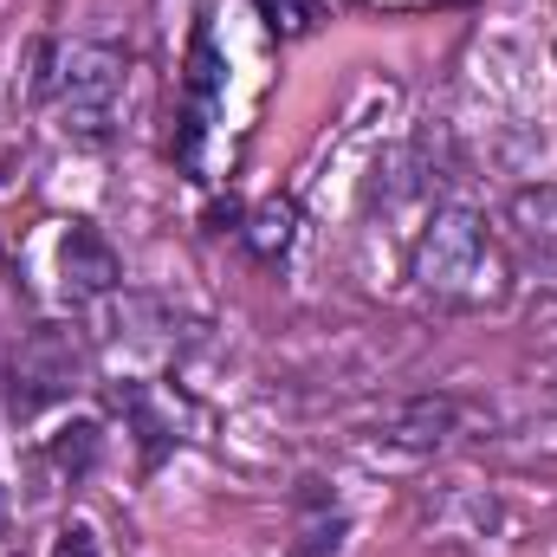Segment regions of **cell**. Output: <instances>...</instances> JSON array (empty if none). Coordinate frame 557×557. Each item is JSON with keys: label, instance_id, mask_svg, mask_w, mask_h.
Listing matches in <instances>:
<instances>
[{"label": "cell", "instance_id": "cell-1", "mask_svg": "<svg viewBox=\"0 0 557 557\" xmlns=\"http://www.w3.org/2000/svg\"><path fill=\"white\" fill-rule=\"evenodd\" d=\"M124 78H131V59L117 46L72 39V46H39L33 91L52 104L65 143L104 149V143L117 137V117H124Z\"/></svg>", "mask_w": 557, "mask_h": 557}, {"label": "cell", "instance_id": "cell-2", "mask_svg": "<svg viewBox=\"0 0 557 557\" xmlns=\"http://www.w3.org/2000/svg\"><path fill=\"white\" fill-rule=\"evenodd\" d=\"M409 273L428 298L441 305H486L499 285V260H493V234H486V214L480 208H434V221L421 227L416 253H409Z\"/></svg>", "mask_w": 557, "mask_h": 557}, {"label": "cell", "instance_id": "cell-3", "mask_svg": "<svg viewBox=\"0 0 557 557\" xmlns=\"http://www.w3.org/2000/svg\"><path fill=\"white\" fill-rule=\"evenodd\" d=\"M85 383V344L65 324H33L7 363V409L20 421H33L39 409L65 403Z\"/></svg>", "mask_w": 557, "mask_h": 557}, {"label": "cell", "instance_id": "cell-4", "mask_svg": "<svg viewBox=\"0 0 557 557\" xmlns=\"http://www.w3.org/2000/svg\"><path fill=\"white\" fill-rule=\"evenodd\" d=\"M221 104H227V59H221L214 26H208V13H201V20H195V33H188L182 104H175V143H169L175 169H182V175H195V182H201V143H208V131H214Z\"/></svg>", "mask_w": 557, "mask_h": 557}, {"label": "cell", "instance_id": "cell-5", "mask_svg": "<svg viewBox=\"0 0 557 557\" xmlns=\"http://www.w3.org/2000/svg\"><path fill=\"white\" fill-rule=\"evenodd\" d=\"M59 278H65L72 305H91V298H104V292L124 285V260H117V247L91 221H72L65 240H59Z\"/></svg>", "mask_w": 557, "mask_h": 557}, {"label": "cell", "instance_id": "cell-6", "mask_svg": "<svg viewBox=\"0 0 557 557\" xmlns=\"http://www.w3.org/2000/svg\"><path fill=\"white\" fill-rule=\"evenodd\" d=\"M292 227H298V208H292L285 195H267L253 214H240V240H247L260 260H278V253L292 247Z\"/></svg>", "mask_w": 557, "mask_h": 557}, {"label": "cell", "instance_id": "cell-7", "mask_svg": "<svg viewBox=\"0 0 557 557\" xmlns=\"http://www.w3.org/2000/svg\"><path fill=\"white\" fill-rule=\"evenodd\" d=\"M512 227L539 247V253H557V188L539 182V188H519L512 195Z\"/></svg>", "mask_w": 557, "mask_h": 557}, {"label": "cell", "instance_id": "cell-8", "mask_svg": "<svg viewBox=\"0 0 557 557\" xmlns=\"http://www.w3.org/2000/svg\"><path fill=\"white\" fill-rule=\"evenodd\" d=\"M98 454H104V428H98V421H72V428L52 434V467H59L65 480H85V473L98 467Z\"/></svg>", "mask_w": 557, "mask_h": 557}, {"label": "cell", "instance_id": "cell-9", "mask_svg": "<svg viewBox=\"0 0 557 557\" xmlns=\"http://www.w3.org/2000/svg\"><path fill=\"white\" fill-rule=\"evenodd\" d=\"M344 552V512H311L298 519V539H292V557H337Z\"/></svg>", "mask_w": 557, "mask_h": 557}, {"label": "cell", "instance_id": "cell-10", "mask_svg": "<svg viewBox=\"0 0 557 557\" xmlns=\"http://www.w3.org/2000/svg\"><path fill=\"white\" fill-rule=\"evenodd\" d=\"M253 7H260V20H267L273 39H298V33H311V26L324 20L318 0H253Z\"/></svg>", "mask_w": 557, "mask_h": 557}, {"label": "cell", "instance_id": "cell-11", "mask_svg": "<svg viewBox=\"0 0 557 557\" xmlns=\"http://www.w3.org/2000/svg\"><path fill=\"white\" fill-rule=\"evenodd\" d=\"M46 557H104V545H98V532H91L85 519H72V525L52 539V552Z\"/></svg>", "mask_w": 557, "mask_h": 557}, {"label": "cell", "instance_id": "cell-12", "mask_svg": "<svg viewBox=\"0 0 557 557\" xmlns=\"http://www.w3.org/2000/svg\"><path fill=\"white\" fill-rule=\"evenodd\" d=\"M0 525H7V499H0Z\"/></svg>", "mask_w": 557, "mask_h": 557}]
</instances>
